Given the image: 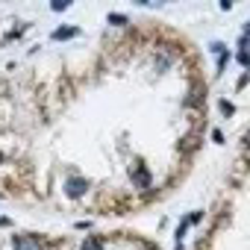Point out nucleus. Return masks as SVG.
<instances>
[{
	"label": "nucleus",
	"instance_id": "obj_10",
	"mask_svg": "<svg viewBox=\"0 0 250 250\" xmlns=\"http://www.w3.org/2000/svg\"><path fill=\"white\" fill-rule=\"evenodd\" d=\"M221 112H224V115H233V106H230L227 100H221Z\"/></svg>",
	"mask_w": 250,
	"mask_h": 250
},
{
	"label": "nucleus",
	"instance_id": "obj_8",
	"mask_svg": "<svg viewBox=\"0 0 250 250\" xmlns=\"http://www.w3.org/2000/svg\"><path fill=\"white\" fill-rule=\"evenodd\" d=\"M109 24H127V18L124 15H109Z\"/></svg>",
	"mask_w": 250,
	"mask_h": 250
},
{
	"label": "nucleus",
	"instance_id": "obj_7",
	"mask_svg": "<svg viewBox=\"0 0 250 250\" xmlns=\"http://www.w3.org/2000/svg\"><path fill=\"white\" fill-rule=\"evenodd\" d=\"M168 65H171V59H168V56H159V59H156V68H159V71H165Z\"/></svg>",
	"mask_w": 250,
	"mask_h": 250
},
{
	"label": "nucleus",
	"instance_id": "obj_2",
	"mask_svg": "<svg viewBox=\"0 0 250 250\" xmlns=\"http://www.w3.org/2000/svg\"><path fill=\"white\" fill-rule=\"evenodd\" d=\"M12 247H15V250H42V241L32 238V235H15Z\"/></svg>",
	"mask_w": 250,
	"mask_h": 250
},
{
	"label": "nucleus",
	"instance_id": "obj_12",
	"mask_svg": "<svg viewBox=\"0 0 250 250\" xmlns=\"http://www.w3.org/2000/svg\"><path fill=\"white\" fill-rule=\"evenodd\" d=\"M0 162H3V153H0Z\"/></svg>",
	"mask_w": 250,
	"mask_h": 250
},
{
	"label": "nucleus",
	"instance_id": "obj_6",
	"mask_svg": "<svg viewBox=\"0 0 250 250\" xmlns=\"http://www.w3.org/2000/svg\"><path fill=\"white\" fill-rule=\"evenodd\" d=\"M83 250H103V241L94 238V235H88V238L83 241Z\"/></svg>",
	"mask_w": 250,
	"mask_h": 250
},
{
	"label": "nucleus",
	"instance_id": "obj_3",
	"mask_svg": "<svg viewBox=\"0 0 250 250\" xmlns=\"http://www.w3.org/2000/svg\"><path fill=\"white\" fill-rule=\"evenodd\" d=\"M130 176H132V183H135L138 189H147V186H150V174H147V168L132 165V168H130Z\"/></svg>",
	"mask_w": 250,
	"mask_h": 250
},
{
	"label": "nucleus",
	"instance_id": "obj_5",
	"mask_svg": "<svg viewBox=\"0 0 250 250\" xmlns=\"http://www.w3.org/2000/svg\"><path fill=\"white\" fill-rule=\"evenodd\" d=\"M203 103V86H194V91L189 94V106H200Z\"/></svg>",
	"mask_w": 250,
	"mask_h": 250
},
{
	"label": "nucleus",
	"instance_id": "obj_13",
	"mask_svg": "<svg viewBox=\"0 0 250 250\" xmlns=\"http://www.w3.org/2000/svg\"><path fill=\"white\" fill-rule=\"evenodd\" d=\"M247 32H250V24H247Z\"/></svg>",
	"mask_w": 250,
	"mask_h": 250
},
{
	"label": "nucleus",
	"instance_id": "obj_9",
	"mask_svg": "<svg viewBox=\"0 0 250 250\" xmlns=\"http://www.w3.org/2000/svg\"><path fill=\"white\" fill-rule=\"evenodd\" d=\"M53 9H56V12H62V9H68V0H56V3H53Z\"/></svg>",
	"mask_w": 250,
	"mask_h": 250
},
{
	"label": "nucleus",
	"instance_id": "obj_1",
	"mask_svg": "<svg viewBox=\"0 0 250 250\" xmlns=\"http://www.w3.org/2000/svg\"><path fill=\"white\" fill-rule=\"evenodd\" d=\"M86 189H88V183L80 180V176H74V180H68V183H65V194H68V197H83Z\"/></svg>",
	"mask_w": 250,
	"mask_h": 250
},
{
	"label": "nucleus",
	"instance_id": "obj_4",
	"mask_svg": "<svg viewBox=\"0 0 250 250\" xmlns=\"http://www.w3.org/2000/svg\"><path fill=\"white\" fill-rule=\"evenodd\" d=\"M71 35H77V27H59V29L53 32V39L62 42V39H71Z\"/></svg>",
	"mask_w": 250,
	"mask_h": 250
},
{
	"label": "nucleus",
	"instance_id": "obj_11",
	"mask_svg": "<svg viewBox=\"0 0 250 250\" xmlns=\"http://www.w3.org/2000/svg\"><path fill=\"white\" fill-rule=\"evenodd\" d=\"M238 62L241 65H250V53H238Z\"/></svg>",
	"mask_w": 250,
	"mask_h": 250
}]
</instances>
